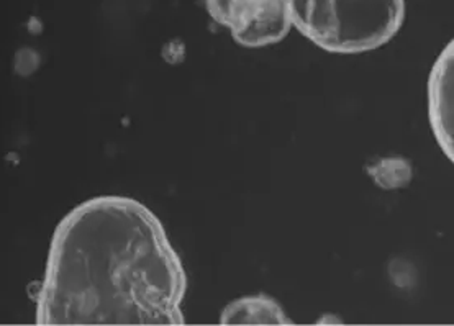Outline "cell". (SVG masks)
Wrapping results in <instances>:
<instances>
[{
  "label": "cell",
  "mask_w": 454,
  "mask_h": 326,
  "mask_svg": "<svg viewBox=\"0 0 454 326\" xmlns=\"http://www.w3.org/2000/svg\"><path fill=\"white\" fill-rule=\"evenodd\" d=\"M185 291L161 220L131 197H94L54 229L36 323L184 325Z\"/></svg>",
  "instance_id": "6da1fadb"
},
{
  "label": "cell",
  "mask_w": 454,
  "mask_h": 326,
  "mask_svg": "<svg viewBox=\"0 0 454 326\" xmlns=\"http://www.w3.org/2000/svg\"><path fill=\"white\" fill-rule=\"evenodd\" d=\"M291 23L333 55H361L389 43L405 20V0H287Z\"/></svg>",
  "instance_id": "7a4b0ae2"
},
{
  "label": "cell",
  "mask_w": 454,
  "mask_h": 326,
  "mask_svg": "<svg viewBox=\"0 0 454 326\" xmlns=\"http://www.w3.org/2000/svg\"><path fill=\"white\" fill-rule=\"evenodd\" d=\"M206 7L245 48L279 43L293 28L287 0H206Z\"/></svg>",
  "instance_id": "3957f363"
},
{
  "label": "cell",
  "mask_w": 454,
  "mask_h": 326,
  "mask_svg": "<svg viewBox=\"0 0 454 326\" xmlns=\"http://www.w3.org/2000/svg\"><path fill=\"white\" fill-rule=\"evenodd\" d=\"M454 46L446 44L436 58L428 79V119L444 156L454 161Z\"/></svg>",
  "instance_id": "277c9868"
},
{
  "label": "cell",
  "mask_w": 454,
  "mask_h": 326,
  "mask_svg": "<svg viewBox=\"0 0 454 326\" xmlns=\"http://www.w3.org/2000/svg\"><path fill=\"white\" fill-rule=\"evenodd\" d=\"M222 325H293L281 304L268 294L245 295L222 310Z\"/></svg>",
  "instance_id": "5b68a950"
},
{
  "label": "cell",
  "mask_w": 454,
  "mask_h": 326,
  "mask_svg": "<svg viewBox=\"0 0 454 326\" xmlns=\"http://www.w3.org/2000/svg\"><path fill=\"white\" fill-rule=\"evenodd\" d=\"M368 175L380 189L395 190L411 184L413 167L403 158H380L369 166Z\"/></svg>",
  "instance_id": "8992f818"
}]
</instances>
